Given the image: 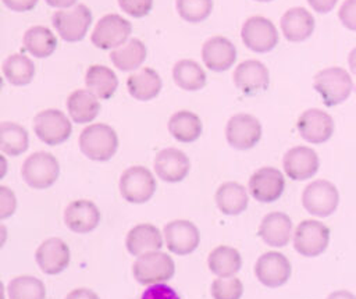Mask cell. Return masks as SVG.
Instances as JSON below:
<instances>
[{
  "mask_svg": "<svg viewBox=\"0 0 356 299\" xmlns=\"http://www.w3.org/2000/svg\"><path fill=\"white\" fill-rule=\"evenodd\" d=\"M118 6L125 14L134 18H142L152 11L153 0H118Z\"/></svg>",
  "mask_w": 356,
  "mask_h": 299,
  "instance_id": "obj_40",
  "label": "cell"
},
{
  "mask_svg": "<svg viewBox=\"0 0 356 299\" xmlns=\"http://www.w3.org/2000/svg\"><path fill=\"white\" fill-rule=\"evenodd\" d=\"M327 299H356V296L352 292L346 291V289H338V291L331 292L327 296Z\"/></svg>",
  "mask_w": 356,
  "mask_h": 299,
  "instance_id": "obj_48",
  "label": "cell"
},
{
  "mask_svg": "<svg viewBox=\"0 0 356 299\" xmlns=\"http://www.w3.org/2000/svg\"><path fill=\"white\" fill-rule=\"evenodd\" d=\"M248 203L249 193L239 182H224L216 191V204L222 214L238 216L246 210Z\"/></svg>",
  "mask_w": 356,
  "mask_h": 299,
  "instance_id": "obj_28",
  "label": "cell"
},
{
  "mask_svg": "<svg viewBox=\"0 0 356 299\" xmlns=\"http://www.w3.org/2000/svg\"><path fill=\"white\" fill-rule=\"evenodd\" d=\"M225 138L234 149L249 150L254 147L261 138V124L252 114L238 113L228 120Z\"/></svg>",
  "mask_w": 356,
  "mask_h": 299,
  "instance_id": "obj_12",
  "label": "cell"
},
{
  "mask_svg": "<svg viewBox=\"0 0 356 299\" xmlns=\"http://www.w3.org/2000/svg\"><path fill=\"white\" fill-rule=\"evenodd\" d=\"M154 172L164 182L175 184L186 178L191 170L189 157L179 149L167 147L160 150L154 157Z\"/></svg>",
  "mask_w": 356,
  "mask_h": 299,
  "instance_id": "obj_19",
  "label": "cell"
},
{
  "mask_svg": "<svg viewBox=\"0 0 356 299\" xmlns=\"http://www.w3.org/2000/svg\"><path fill=\"white\" fill-rule=\"evenodd\" d=\"M132 32L131 22L118 14L103 15L90 35L92 43L102 50H114L124 45Z\"/></svg>",
  "mask_w": 356,
  "mask_h": 299,
  "instance_id": "obj_9",
  "label": "cell"
},
{
  "mask_svg": "<svg viewBox=\"0 0 356 299\" xmlns=\"http://www.w3.org/2000/svg\"><path fill=\"white\" fill-rule=\"evenodd\" d=\"M281 31L289 42H303L314 31L316 22L312 13L303 7H292L281 17Z\"/></svg>",
  "mask_w": 356,
  "mask_h": 299,
  "instance_id": "obj_25",
  "label": "cell"
},
{
  "mask_svg": "<svg viewBox=\"0 0 356 299\" xmlns=\"http://www.w3.org/2000/svg\"><path fill=\"white\" fill-rule=\"evenodd\" d=\"M302 204L312 216L328 217L339 204V192L332 182L316 179L303 189Z\"/></svg>",
  "mask_w": 356,
  "mask_h": 299,
  "instance_id": "obj_8",
  "label": "cell"
},
{
  "mask_svg": "<svg viewBox=\"0 0 356 299\" xmlns=\"http://www.w3.org/2000/svg\"><path fill=\"white\" fill-rule=\"evenodd\" d=\"M102 214L99 207L88 199L72 200L64 210V223L72 232L88 234L97 228Z\"/></svg>",
  "mask_w": 356,
  "mask_h": 299,
  "instance_id": "obj_21",
  "label": "cell"
},
{
  "mask_svg": "<svg viewBox=\"0 0 356 299\" xmlns=\"http://www.w3.org/2000/svg\"><path fill=\"white\" fill-rule=\"evenodd\" d=\"M167 249L178 256L195 252L200 243V232L189 220H172L163 228Z\"/></svg>",
  "mask_w": 356,
  "mask_h": 299,
  "instance_id": "obj_13",
  "label": "cell"
},
{
  "mask_svg": "<svg viewBox=\"0 0 356 299\" xmlns=\"http://www.w3.org/2000/svg\"><path fill=\"white\" fill-rule=\"evenodd\" d=\"M50 7H54V8H68V7H72L75 6V3L78 0H44Z\"/></svg>",
  "mask_w": 356,
  "mask_h": 299,
  "instance_id": "obj_47",
  "label": "cell"
},
{
  "mask_svg": "<svg viewBox=\"0 0 356 299\" xmlns=\"http://www.w3.org/2000/svg\"><path fill=\"white\" fill-rule=\"evenodd\" d=\"M292 220L282 211H271L263 217L257 235L261 241L273 248L288 245L292 236Z\"/></svg>",
  "mask_w": 356,
  "mask_h": 299,
  "instance_id": "obj_23",
  "label": "cell"
},
{
  "mask_svg": "<svg viewBox=\"0 0 356 299\" xmlns=\"http://www.w3.org/2000/svg\"><path fill=\"white\" fill-rule=\"evenodd\" d=\"M175 263L172 257L164 252L153 250L136 257L132 266L134 278L142 285L161 284L172 278Z\"/></svg>",
  "mask_w": 356,
  "mask_h": 299,
  "instance_id": "obj_3",
  "label": "cell"
},
{
  "mask_svg": "<svg viewBox=\"0 0 356 299\" xmlns=\"http://www.w3.org/2000/svg\"><path fill=\"white\" fill-rule=\"evenodd\" d=\"M121 196L134 204H142L150 200L156 192V178L152 171L143 165L128 167L120 177Z\"/></svg>",
  "mask_w": 356,
  "mask_h": 299,
  "instance_id": "obj_5",
  "label": "cell"
},
{
  "mask_svg": "<svg viewBox=\"0 0 356 299\" xmlns=\"http://www.w3.org/2000/svg\"><path fill=\"white\" fill-rule=\"evenodd\" d=\"M249 193L261 203H271L281 197L285 189L284 174L275 167H261L249 178Z\"/></svg>",
  "mask_w": 356,
  "mask_h": 299,
  "instance_id": "obj_15",
  "label": "cell"
},
{
  "mask_svg": "<svg viewBox=\"0 0 356 299\" xmlns=\"http://www.w3.org/2000/svg\"><path fill=\"white\" fill-rule=\"evenodd\" d=\"M213 11V0H177L178 15L191 24L209 18Z\"/></svg>",
  "mask_w": 356,
  "mask_h": 299,
  "instance_id": "obj_38",
  "label": "cell"
},
{
  "mask_svg": "<svg viewBox=\"0 0 356 299\" xmlns=\"http://www.w3.org/2000/svg\"><path fill=\"white\" fill-rule=\"evenodd\" d=\"M284 172L293 181H305L314 177L320 167L317 153L307 146L291 147L282 159Z\"/></svg>",
  "mask_w": 356,
  "mask_h": 299,
  "instance_id": "obj_18",
  "label": "cell"
},
{
  "mask_svg": "<svg viewBox=\"0 0 356 299\" xmlns=\"http://www.w3.org/2000/svg\"><path fill=\"white\" fill-rule=\"evenodd\" d=\"M202 60L204 65L214 72L227 71L236 60V47L224 36H211L203 43Z\"/></svg>",
  "mask_w": 356,
  "mask_h": 299,
  "instance_id": "obj_22",
  "label": "cell"
},
{
  "mask_svg": "<svg viewBox=\"0 0 356 299\" xmlns=\"http://www.w3.org/2000/svg\"><path fill=\"white\" fill-rule=\"evenodd\" d=\"M314 89L321 96L327 107L343 103L353 90L350 74L341 67H328L314 75Z\"/></svg>",
  "mask_w": 356,
  "mask_h": 299,
  "instance_id": "obj_2",
  "label": "cell"
},
{
  "mask_svg": "<svg viewBox=\"0 0 356 299\" xmlns=\"http://www.w3.org/2000/svg\"><path fill=\"white\" fill-rule=\"evenodd\" d=\"M67 110L74 122L89 124L97 117L100 102L89 89H76L67 99Z\"/></svg>",
  "mask_w": 356,
  "mask_h": 299,
  "instance_id": "obj_27",
  "label": "cell"
},
{
  "mask_svg": "<svg viewBox=\"0 0 356 299\" xmlns=\"http://www.w3.org/2000/svg\"><path fill=\"white\" fill-rule=\"evenodd\" d=\"M338 18L345 28L356 31V0H345L339 7Z\"/></svg>",
  "mask_w": 356,
  "mask_h": 299,
  "instance_id": "obj_43",
  "label": "cell"
},
{
  "mask_svg": "<svg viewBox=\"0 0 356 299\" xmlns=\"http://www.w3.org/2000/svg\"><path fill=\"white\" fill-rule=\"evenodd\" d=\"M207 267L217 277H235V274L242 267L241 253L232 246L220 245L209 253Z\"/></svg>",
  "mask_w": 356,
  "mask_h": 299,
  "instance_id": "obj_30",
  "label": "cell"
},
{
  "mask_svg": "<svg viewBox=\"0 0 356 299\" xmlns=\"http://www.w3.org/2000/svg\"><path fill=\"white\" fill-rule=\"evenodd\" d=\"M309 6L318 14L330 13L338 3V0H307Z\"/></svg>",
  "mask_w": 356,
  "mask_h": 299,
  "instance_id": "obj_45",
  "label": "cell"
},
{
  "mask_svg": "<svg viewBox=\"0 0 356 299\" xmlns=\"http://www.w3.org/2000/svg\"><path fill=\"white\" fill-rule=\"evenodd\" d=\"M292 273V266L281 252H266L254 264V275L260 284L267 288H278L288 282Z\"/></svg>",
  "mask_w": 356,
  "mask_h": 299,
  "instance_id": "obj_14",
  "label": "cell"
},
{
  "mask_svg": "<svg viewBox=\"0 0 356 299\" xmlns=\"http://www.w3.org/2000/svg\"><path fill=\"white\" fill-rule=\"evenodd\" d=\"M296 128L306 142L318 145L327 142L332 136L334 120L324 110L309 108L299 115Z\"/></svg>",
  "mask_w": 356,
  "mask_h": 299,
  "instance_id": "obj_16",
  "label": "cell"
},
{
  "mask_svg": "<svg viewBox=\"0 0 356 299\" xmlns=\"http://www.w3.org/2000/svg\"><path fill=\"white\" fill-rule=\"evenodd\" d=\"M65 299H100L99 295L89 288H76L67 293Z\"/></svg>",
  "mask_w": 356,
  "mask_h": 299,
  "instance_id": "obj_46",
  "label": "cell"
},
{
  "mask_svg": "<svg viewBox=\"0 0 356 299\" xmlns=\"http://www.w3.org/2000/svg\"><path fill=\"white\" fill-rule=\"evenodd\" d=\"M58 160L47 152H35L22 164L21 175L25 184L33 189L50 188L58 178Z\"/></svg>",
  "mask_w": 356,
  "mask_h": 299,
  "instance_id": "obj_4",
  "label": "cell"
},
{
  "mask_svg": "<svg viewBox=\"0 0 356 299\" xmlns=\"http://www.w3.org/2000/svg\"><path fill=\"white\" fill-rule=\"evenodd\" d=\"M35 260L44 274L57 275L70 264V248L60 238H49L38 246Z\"/></svg>",
  "mask_w": 356,
  "mask_h": 299,
  "instance_id": "obj_20",
  "label": "cell"
},
{
  "mask_svg": "<svg viewBox=\"0 0 356 299\" xmlns=\"http://www.w3.org/2000/svg\"><path fill=\"white\" fill-rule=\"evenodd\" d=\"M85 85L99 99H110L118 88V78L115 72L107 65L93 64L86 70Z\"/></svg>",
  "mask_w": 356,
  "mask_h": 299,
  "instance_id": "obj_32",
  "label": "cell"
},
{
  "mask_svg": "<svg viewBox=\"0 0 356 299\" xmlns=\"http://www.w3.org/2000/svg\"><path fill=\"white\" fill-rule=\"evenodd\" d=\"M163 82L159 72L150 67L134 71L127 79L128 93L140 102H149L159 96Z\"/></svg>",
  "mask_w": 356,
  "mask_h": 299,
  "instance_id": "obj_26",
  "label": "cell"
},
{
  "mask_svg": "<svg viewBox=\"0 0 356 299\" xmlns=\"http://www.w3.org/2000/svg\"><path fill=\"white\" fill-rule=\"evenodd\" d=\"M213 299H241L243 295V284L236 277H217L210 286Z\"/></svg>",
  "mask_w": 356,
  "mask_h": 299,
  "instance_id": "obj_39",
  "label": "cell"
},
{
  "mask_svg": "<svg viewBox=\"0 0 356 299\" xmlns=\"http://www.w3.org/2000/svg\"><path fill=\"white\" fill-rule=\"evenodd\" d=\"M79 149L89 160L108 161L118 149V135L107 124H90L79 135Z\"/></svg>",
  "mask_w": 356,
  "mask_h": 299,
  "instance_id": "obj_1",
  "label": "cell"
},
{
  "mask_svg": "<svg viewBox=\"0 0 356 299\" xmlns=\"http://www.w3.org/2000/svg\"><path fill=\"white\" fill-rule=\"evenodd\" d=\"M348 64L350 68V72L356 75V47H353L348 56Z\"/></svg>",
  "mask_w": 356,
  "mask_h": 299,
  "instance_id": "obj_49",
  "label": "cell"
},
{
  "mask_svg": "<svg viewBox=\"0 0 356 299\" xmlns=\"http://www.w3.org/2000/svg\"><path fill=\"white\" fill-rule=\"evenodd\" d=\"M147 56L146 46L142 40L132 38L120 47L111 50L110 60L120 71H136L145 63Z\"/></svg>",
  "mask_w": 356,
  "mask_h": 299,
  "instance_id": "obj_31",
  "label": "cell"
},
{
  "mask_svg": "<svg viewBox=\"0 0 356 299\" xmlns=\"http://www.w3.org/2000/svg\"><path fill=\"white\" fill-rule=\"evenodd\" d=\"M172 79L175 85L181 89L195 92L206 86L207 76L199 63H196L195 60L184 58L174 64Z\"/></svg>",
  "mask_w": 356,
  "mask_h": 299,
  "instance_id": "obj_34",
  "label": "cell"
},
{
  "mask_svg": "<svg viewBox=\"0 0 356 299\" xmlns=\"http://www.w3.org/2000/svg\"><path fill=\"white\" fill-rule=\"evenodd\" d=\"M51 21L63 40L79 42L89 31L92 24V11L85 4H75L56 11Z\"/></svg>",
  "mask_w": 356,
  "mask_h": 299,
  "instance_id": "obj_6",
  "label": "cell"
},
{
  "mask_svg": "<svg viewBox=\"0 0 356 299\" xmlns=\"http://www.w3.org/2000/svg\"><path fill=\"white\" fill-rule=\"evenodd\" d=\"M33 131L43 143L57 146L71 136L72 124L63 111L57 108H46L35 115Z\"/></svg>",
  "mask_w": 356,
  "mask_h": 299,
  "instance_id": "obj_7",
  "label": "cell"
},
{
  "mask_svg": "<svg viewBox=\"0 0 356 299\" xmlns=\"http://www.w3.org/2000/svg\"><path fill=\"white\" fill-rule=\"evenodd\" d=\"M24 49L36 58H46L51 56L57 47L56 35L42 25H35L26 29L22 38Z\"/></svg>",
  "mask_w": 356,
  "mask_h": 299,
  "instance_id": "obj_33",
  "label": "cell"
},
{
  "mask_svg": "<svg viewBox=\"0 0 356 299\" xmlns=\"http://www.w3.org/2000/svg\"><path fill=\"white\" fill-rule=\"evenodd\" d=\"M243 45L256 53L271 51L280 40L278 31L271 19L263 15L249 17L241 28Z\"/></svg>",
  "mask_w": 356,
  "mask_h": 299,
  "instance_id": "obj_10",
  "label": "cell"
},
{
  "mask_svg": "<svg viewBox=\"0 0 356 299\" xmlns=\"http://www.w3.org/2000/svg\"><path fill=\"white\" fill-rule=\"evenodd\" d=\"M3 75L14 86H25L32 82L35 76L33 61L21 53L8 56L3 63Z\"/></svg>",
  "mask_w": 356,
  "mask_h": 299,
  "instance_id": "obj_35",
  "label": "cell"
},
{
  "mask_svg": "<svg viewBox=\"0 0 356 299\" xmlns=\"http://www.w3.org/2000/svg\"><path fill=\"white\" fill-rule=\"evenodd\" d=\"M140 299H181V298L171 286L161 282V284L149 285L143 291Z\"/></svg>",
  "mask_w": 356,
  "mask_h": 299,
  "instance_id": "obj_41",
  "label": "cell"
},
{
  "mask_svg": "<svg viewBox=\"0 0 356 299\" xmlns=\"http://www.w3.org/2000/svg\"><path fill=\"white\" fill-rule=\"evenodd\" d=\"M256 1H260V3H268V1H273V0H256Z\"/></svg>",
  "mask_w": 356,
  "mask_h": 299,
  "instance_id": "obj_50",
  "label": "cell"
},
{
  "mask_svg": "<svg viewBox=\"0 0 356 299\" xmlns=\"http://www.w3.org/2000/svg\"><path fill=\"white\" fill-rule=\"evenodd\" d=\"M7 8L15 13H26L36 7L39 0H1Z\"/></svg>",
  "mask_w": 356,
  "mask_h": 299,
  "instance_id": "obj_44",
  "label": "cell"
},
{
  "mask_svg": "<svg viewBox=\"0 0 356 299\" xmlns=\"http://www.w3.org/2000/svg\"><path fill=\"white\" fill-rule=\"evenodd\" d=\"M330 243L328 227L317 220H303L293 232L295 250L306 257H316L325 252Z\"/></svg>",
  "mask_w": 356,
  "mask_h": 299,
  "instance_id": "obj_11",
  "label": "cell"
},
{
  "mask_svg": "<svg viewBox=\"0 0 356 299\" xmlns=\"http://www.w3.org/2000/svg\"><path fill=\"white\" fill-rule=\"evenodd\" d=\"M168 131L171 136L181 143H192L197 140L203 131L202 120L189 110H179L168 120Z\"/></svg>",
  "mask_w": 356,
  "mask_h": 299,
  "instance_id": "obj_29",
  "label": "cell"
},
{
  "mask_svg": "<svg viewBox=\"0 0 356 299\" xmlns=\"http://www.w3.org/2000/svg\"><path fill=\"white\" fill-rule=\"evenodd\" d=\"M232 79L235 86L243 95L253 96L267 89L270 83V72L261 61L245 60L236 65Z\"/></svg>",
  "mask_w": 356,
  "mask_h": 299,
  "instance_id": "obj_17",
  "label": "cell"
},
{
  "mask_svg": "<svg viewBox=\"0 0 356 299\" xmlns=\"http://www.w3.org/2000/svg\"><path fill=\"white\" fill-rule=\"evenodd\" d=\"M28 146L29 136L22 125L10 121L0 124V149L3 154L15 157L26 152Z\"/></svg>",
  "mask_w": 356,
  "mask_h": 299,
  "instance_id": "obj_36",
  "label": "cell"
},
{
  "mask_svg": "<svg viewBox=\"0 0 356 299\" xmlns=\"http://www.w3.org/2000/svg\"><path fill=\"white\" fill-rule=\"evenodd\" d=\"M7 296L8 299H46V286L33 275H18L8 282Z\"/></svg>",
  "mask_w": 356,
  "mask_h": 299,
  "instance_id": "obj_37",
  "label": "cell"
},
{
  "mask_svg": "<svg viewBox=\"0 0 356 299\" xmlns=\"http://www.w3.org/2000/svg\"><path fill=\"white\" fill-rule=\"evenodd\" d=\"M17 197L15 193L7 188L0 186V220H6L15 213Z\"/></svg>",
  "mask_w": 356,
  "mask_h": 299,
  "instance_id": "obj_42",
  "label": "cell"
},
{
  "mask_svg": "<svg viewBox=\"0 0 356 299\" xmlns=\"http://www.w3.org/2000/svg\"><path fill=\"white\" fill-rule=\"evenodd\" d=\"M164 243V235L160 229L149 223H142L132 227L125 239L127 250L132 256H140L147 252L160 250Z\"/></svg>",
  "mask_w": 356,
  "mask_h": 299,
  "instance_id": "obj_24",
  "label": "cell"
}]
</instances>
